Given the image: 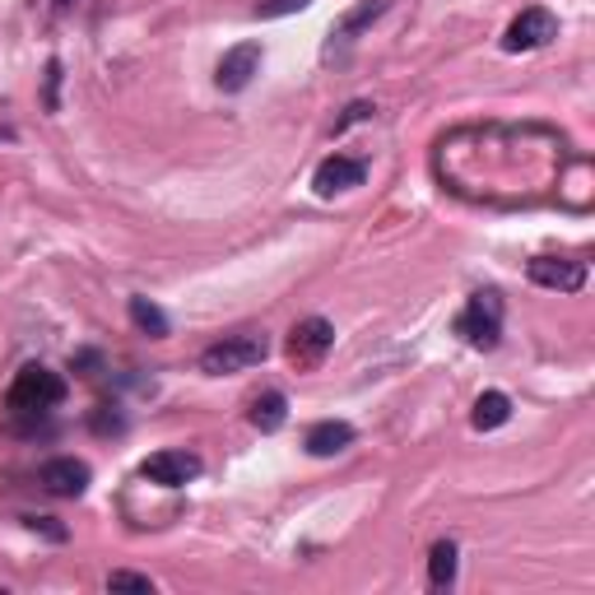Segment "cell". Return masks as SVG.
<instances>
[{"label": "cell", "instance_id": "obj_1", "mask_svg": "<svg viewBox=\"0 0 595 595\" xmlns=\"http://www.w3.org/2000/svg\"><path fill=\"white\" fill-rule=\"evenodd\" d=\"M270 340L266 330H237V336H224L219 344H210L201 354V372L205 378H233V372H247L256 363H266Z\"/></svg>", "mask_w": 595, "mask_h": 595}, {"label": "cell", "instance_id": "obj_2", "mask_svg": "<svg viewBox=\"0 0 595 595\" xmlns=\"http://www.w3.org/2000/svg\"><path fill=\"white\" fill-rule=\"evenodd\" d=\"M10 410L14 414H47L65 401V378L52 368H42V363H24L19 368V378L10 382Z\"/></svg>", "mask_w": 595, "mask_h": 595}, {"label": "cell", "instance_id": "obj_3", "mask_svg": "<svg viewBox=\"0 0 595 595\" xmlns=\"http://www.w3.org/2000/svg\"><path fill=\"white\" fill-rule=\"evenodd\" d=\"M456 336L466 340L470 349H498V340H502V298L493 294V289H479V294H470V302H466V312L456 317Z\"/></svg>", "mask_w": 595, "mask_h": 595}, {"label": "cell", "instance_id": "obj_4", "mask_svg": "<svg viewBox=\"0 0 595 595\" xmlns=\"http://www.w3.org/2000/svg\"><path fill=\"white\" fill-rule=\"evenodd\" d=\"M330 344H336V326H330L326 317H302V321L289 330V363H294L298 372L317 368V363L330 354Z\"/></svg>", "mask_w": 595, "mask_h": 595}, {"label": "cell", "instance_id": "obj_5", "mask_svg": "<svg viewBox=\"0 0 595 595\" xmlns=\"http://www.w3.org/2000/svg\"><path fill=\"white\" fill-rule=\"evenodd\" d=\"M554 38H559V19L549 14L544 6H531V10H521L512 24H507L502 47L507 52H535V47H544V42H554Z\"/></svg>", "mask_w": 595, "mask_h": 595}, {"label": "cell", "instance_id": "obj_6", "mask_svg": "<svg viewBox=\"0 0 595 595\" xmlns=\"http://www.w3.org/2000/svg\"><path fill=\"white\" fill-rule=\"evenodd\" d=\"M201 456L195 451H153L145 466H140V475L149 479V484H163V489H187L191 479H201Z\"/></svg>", "mask_w": 595, "mask_h": 595}, {"label": "cell", "instance_id": "obj_7", "mask_svg": "<svg viewBox=\"0 0 595 595\" xmlns=\"http://www.w3.org/2000/svg\"><path fill=\"white\" fill-rule=\"evenodd\" d=\"M261 42H237L233 52H224V61H219V71H214V84L224 94H242L247 84L256 79V71H261Z\"/></svg>", "mask_w": 595, "mask_h": 595}, {"label": "cell", "instance_id": "obj_8", "mask_svg": "<svg viewBox=\"0 0 595 595\" xmlns=\"http://www.w3.org/2000/svg\"><path fill=\"white\" fill-rule=\"evenodd\" d=\"M89 479H94V470L84 466V460H75V456H56V460H47V466L38 470V484L52 498H79L84 489H89Z\"/></svg>", "mask_w": 595, "mask_h": 595}, {"label": "cell", "instance_id": "obj_9", "mask_svg": "<svg viewBox=\"0 0 595 595\" xmlns=\"http://www.w3.org/2000/svg\"><path fill=\"white\" fill-rule=\"evenodd\" d=\"M531 284L540 289H559V294H577L586 284V266L582 261H567V256H535L531 266H525Z\"/></svg>", "mask_w": 595, "mask_h": 595}, {"label": "cell", "instance_id": "obj_10", "mask_svg": "<svg viewBox=\"0 0 595 595\" xmlns=\"http://www.w3.org/2000/svg\"><path fill=\"white\" fill-rule=\"evenodd\" d=\"M368 182V163L363 159H344V153H330V159L317 168V178H312V191L321 195V201H330V195H340V191H354Z\"/></svg>", "mask_w": 595, "mask_h": 595}, {"label": "cell", "instance_id": "obj_11", "mask_svg": "<svg viewBox=\"0 0 595 595\" xmlns=\"http://www.w3.org/2000/svg\"><path fill=\"white\" fill-rule=\"evenodd\" d=\"M302 447H307V456H317V460L340 456L344 447H354V424H344V418H321V424L307 428Z\"/></svg>", "mask_w": 595, "mask_h": 595}, {"label": "cell", "instance_id": "obj_12", "mask_svg": "<svg viewBox=\"0 0 595 595\" xmlns=\"http://www.w3.org/2000/svg\"><path fill=\"white\" fill-rule=\"evenodd\" d=\"M456 567H460L456 540H437V544L428 549V582H433V591L456 586Z\"/></svg>", "mask_w": 595, "mask_h": 595}, {"label": "cell", "instance_id": "obj_13", "mask_svg": "<svg viewBox=\"0 0 595 595\" xmlns=\"http://www.w3.org/2000/svg\"><path fill=\"white\" fill-rule=\"evenodd\" d=\"M507 418H512V401H507L502 391H484L479 401H475L470 424H475V433H493V428L507 424Z\"/></svg>", "mask_w": 595, "mask_h": 595}, {"label": "cell", "instance_id": "obj_14", "mask_svg": "<svg viewBox=\"0 0 595 595\" xmlns=\"http://www.w3.org/2000/svg\"><path fill=\"white\" fill-rule=\"evenodd\" d=\"M284 418H289V401H284V391H266L252 401V428L261 433H279Z\"/></svg>", "mask_w": 595, "mask_h": 595}, {"label": "cell", "instance_id": "obj_15", "mask_svg": "<svg viewBox=\"0 0 595 595\" xmlns=\"http://www.w3.org/2000/svg\"><path fill=\"white\" fill-rule=\"evenodd\" d=\"M130 321H136V330H145L149 340H163L168 330H172V321H168V312L159 302H149V298H130Z\"/></svg>", "mask_w": 595, "mask_h": 595}, {"label": "cell", "instance_id": "obj_16", "mask_svg": "<svg viewBox=\"0 0 595 595\" xmlns=\"http://www.w3.org/2000/svg\"><path fill=\"white\" fill-rule=\"evenodd\" d=\"M386 6H391V0H363V6H359L354 14H349V19H344V29H340V38H354L359 29H368V24H372V19H378V14L386 10Z\"/></svg>", "mask_w": 595, "mask_h": 595}, {"label": "cell", "instance_id": "obj_17", "mask_svg": "<svg viewBox=\"0 0 595 595\" xmlns=\"http://www.w3.org/2000/svg\"><path fill=\"white\" fill-rule=\"evenodd\" d=\"M89 428L107 437V433H121V428H126V418L117 414V405H98V410L89 414Z\"/></svg>", "mask_w": 595, "mask_h": 595}, {"label": "cell", "instance_id": "obj_18", "mask_svg": "<svg viewBox=\"0 0 595 595\" xmlns=\"http://www.w3.org/2000/svg\"><path fill=\"white\" fill-rule=\"evenodd\" d=\"M312 0H261L256 6V19H284V14H298V10H307Z\"/></svg>", "mask_w": 595, "mask_h": 595}, {"label": "cell", "instance_id": "obj_19", "mask_svg": "<svg viewBox=\"0 0 595 595\" xmlns=\"http://www.w3.org/2000/svg\"><path fill=\"white\" fill-rule=\"evenodd\" d=\"M107 591H145V595H153V582L145 577V572H113V577H107Z\"/></svg>", "mask_w": 595, "mask_h": 595}, {"label": "cell", "instance_id": "obj_20", "mask_svg": "<svg viewBox=\"0 0 595 595\" xmlns=\"http://www.w3.org/2000/svg\"><path fill=\"white\" fill-rule=\"evenodd\" d=\"M56 89H61V61H47V94H42V103H47V113H56V107H61Z\"/></svg>", "mask_w": 595, "mask_h": 595}, {"label": "cell", "instance_id": "obj_21", "mask_svg": "<svg viewBox=\"0 0 595 595\" xmlns=\"http://www.w3.org/2000/svg\"><path fill=\"white\" fill-rule=\"evenodd\" d=\"M24 525H29V531H42V535H47V540H65V525H56L52 517H24Z\"/></svg>", "mask_w": 595, "mask_h": 595}, {"label": "cell", "instance_id": "obj_22", "mask_svg": "<svg viewBox=\"0 0 595 595\" xmlns=\"http://www.w3.org/2000/svg\"><path fill=\"white\" fill-rule=\"evenodd\" d=\"M372 113H378V107H372V103H349V107H344V117L336 121V130H344V126H354V121H368Z\"/></svg>", "mask_w": 595, "mask_h": 595}, {"label": "cell", "instance_id": "obj_23", "mask_svg": "<svg viewBox=\"0 0 595 595\" xmlns=\"http://www.w3.org/2000/svg\"><path fill=\"white\" fill-rule=\"evenodd\" d=\"M56 6H61V10H65V6H71V0H56Z\"/></svg>", "mask_w": 595, "mask_h": 595}]
</instances>
